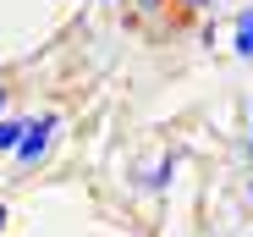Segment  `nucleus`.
<instances>
[{
    "label": "nucleus",
    "mask_w": 253,
    "mask_h": 237,
    "mask_svg": "<svg viewBox=\"0 0 253 237\" xmlns=\"http://www.w3.org/2000/svg\"><path fill=\"white\" fill-rule=\"evenodd\" d=\"M22 133H28V122H0V149H17Z\"/></svg>",
    "instance_id": "obj_3"
},
{
    "label": "nucleus",
    "mask_w": 253,
    "mask_h": 237,
    "mask_svg": "<svg viewBox=\"0 0 253 237\" xmlns=\"http://www.w3.org/2000/svg\"><path fill=\"white\" fill-rule=\"evenodd\" d=\"M50 133H55V116H33V122H28V133H22V143H17V160H22V166L44 160V149H50Z\"/></svg>",
    "instance_id": "obj_1"
},
{
    "label": "nucleus",
    "mask_w": 253,
    "mask_h": 237,
    "mask_svg": "<svg viewBox=\"0 0 253 237\" xmlns=\"http://www.w3.org/2000/svg\"><path fill=\"white\" fill-rule=\"evenodd\" d=\"M0 226H6V210H0Z\"/></svg>",
    "instance_id": "obj_6"
},
{
    "label": "nucleus",
    "mask_w": 253,
    "mask_h": 237,
    "mask_svg": "<svg viewBox=\"0 0 253 237\" xmlns=\"http://www.w3.org/2000/svg\"><path fill=\"white\" fill-rule=\"evenodd\" d=\"M0 110H6V89H0Z\"/></svg>",
    "instance_id": "obj_5"
},
{
    "label": "nucleus",
    "mask_w": 253,
    "mask_h": 237,
    "mask_svg": "<svg viewBox=\"0 0 253 237\" xmlns=\"http://www.w3.org/2000/svg\"><path fill=\"white\" fill-rule=\"evenodd\" d=\"M182 6H193V11H204V6H209V0H182Z\"/></svg>",
    "instance_id": "obj_4"
},
{
    "label": "nucleus",
    "mask_w": 253,
    "mask_h": 237,
    "mask_svg": "<svg viewBox=\"0 0 253 237\" xmlns=\"http://www.w3.org/2000/svg\"><path fill=\"white\" fill-rule=\"evenodd\" d=\"M237 55H248V61H253V11H242V17H237Z\"/></svg>",
    "instance_id": "obj_2"
},
{
    "label": "nucleus",
    "mask_w": 253,
    "mask_h": 237,
    "mask_svg": "<svg viewBox=\"0 0 253 237\" xmlns=\"http://www.w3.org/2000/svg\"><path fill=\"white\" fill-rule=\"evenodd\" d=\"M248 199H253V188H248Z\"/></svg>",
    "instance_id": "obj_7"
}]
</instances>
